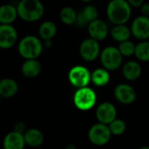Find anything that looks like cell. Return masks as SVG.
Wrapping results in <instances>:
<instances>
[{"label":"cell","mask_w":149,"mask_h":149,"mask_svg":"<svg viewBox=\"0 0 149 149\" xmlns=\"http://www.w3.org/2000/svg\"><path fill=\"white\" fill-rule=\"evenodd\" d=\"M107 17L115 24H124L131 17L130 3L126 0H112L107 9Z\"/></svg>","instance_id":"obj_1"},{"label":"cell","mask_w":149,"mask_h":149,"mask_svg":"<svg viewBox=\"0 0 149 149\" xmlns=\"http://www.w3.org/2000/svg\"><path fill=\"white\" fill-rule=\"evenodd\" d=\"M17 10L18 16L28 22L40 19L44 14V6L39 0H21Z\"/></svg>","instance_id":"obj_2"},{"label":"cell","mask_w":149,"mask_h":149,"mask_svg":"<svg viewBox=\"0 0 149 149\" xmlns=\"http://www.w3.org/2000/svg\"><path fill=\"white\" fill-rule=\"evenodd\" d=\"M43 47L40 40L34 36L24 38L18 45L20 55L26 59H35L42 52Z\"/></svg>","instance_id":"obj_3"},{"label":"cell","mask_w":149,"mask_h":149,"mask_svg":"<svg viewBox=\"0 0 149 149\" xmlns=\"http://www.w3.org/2000/svg\"><path fill=\"white\" fill-rule=\"evenodd\" d=\"M96 93L87 86L79 88L73 97L75 107L81 111H88L93 108L96 104Z\"/></svg>","instance_id":"obj_4"},{"label":"cell","mask_w":149,"mask_h":149,"mask_svg":"<svg viewBox=\"0 0 149 149\" xmlns=\"http://www.w3.org/2000/svg\"><path fill=\"white\" fill-rule=\"evenodd\" d=\"M111 136L112 133L109 127L100 122L93 125L88 131L89 141L96 146H104L107 144Z\"/></svg>","instance_id":"obj_5"},{"label":"cell","mask_w":149,"mask_h":149,"mask_svg":"<svg viewBox=\"0 0 149 149\" xmlns=\"http://www.w3.org/2000/svg\"><path fill=\"white\" fill-rule=\"evenodd\" d=\"M122 54L120 53L119 48L114 46L106 47L101 52L100 60L103 66L107 70H116L120 67L122 63Z\"/></svg>","instance_id":"obj_6"},{"label":"cell","mask_w":149,"mask_h":149,"mask_svg":"<svg viewBox=\"0 0 149 149\" xmlns=\"http://www.w3.org/2000/svg\"><path fill=\"white\" fill-rule=\"evenodd\" d=\"M68 77L71 84L78 88L87 86L91 81V73L82 65H76L72 67L69 72Z\"/></svg>","instance_id":"obj_7"},{"label":"cell","mask_w":149,"mask_h":149,"mask_svg":"<svg viewBox=\"0 0 149 149\" xmlns=\"http://www.w3.org/2000/svg\"><path fill=\"white\" fill-rule=\"evenodd\" d=\"M117 111L115 107L110 102L101 103L96 110V117L100 123L109 125L116 119Z\"/></svg>","instance_id":"obj_8"},{"label":"cell","mask_w":149,"mask_h":149,"mask_svg":"<svg viewBox=\"0 0 149 149\" xmlns=\"http://www.w3.org/2000/svg\"><path fill=\"white\" fill-rule=\"evenodd\" d=\"M80 55L86 61L94 60L100 53V45L93 38H87L82 42L79 48Z\"/></svg>","instance_id":"obj_9"},{"label":"cell","mask_w":149,"mask_h":149,"mask_svg":"<svg viewBox=\"0 0 149 149\" xmlns=\"http://www.w3.org/2000/svg\"><path fill=\"white\" fill-rule=\"evenodd\" d=\"M114 96L119 102L129 105L134 102L136 99V93L131 86L127 84H120L115 87Z\"/></svg>","instance_id":"obj_10"},{"label":"cell","mask_w":149,"mask_h":149,"mask_svg":"<svg viewBox=\"0 0 149 149\" xmlns=\"http://www.w3.org/2000/svg\"><path fill=\"white\" fill-rule=\"evenodd\" d=\"M17 39L16 29L10 24H1L0 26V46L3 49L10 48Z\"/></svg>","instance_id":"obj_11"},{"label":"cell","mask_w":149,"mask_h":149,"mask_svg":"<svg viewBox=\"0 0 149 149\" xmlns=\"http://www.w3.org/2000/svg\"><path fill=\"white\" fill-rule=\"evenodd\" d=\"M131 31L133 35L139 39H146L149 38V17L141 16L134 19L132 24Z\"/></svg>","instance_id":"obj_12"},{"label":"cell","mask_w":149,"mask_h":149,"mask_svg":"<svg viewBox=\"0 0 149 149\" xmlns=\"http://www.w3.org/2000/svg\"><path fill=\"white\" fill-rule=\"evenodd\" d=\"M25 144L24 134L15 130L9 133L4 137L3 143L4 149H24Z\"/></svg>","instance_id":"obj_13"},{"label":"cell","mask_w":149,"mask_h":149,"mask_svg":"<svg viewBox=\"0 0 149 149\" xmlns=\"http://www.w3.org/2000/svg\"><path fill=\"white\" fill-rule=\"evenodd\" d=\"M88 32L92 38L100 41L107 38L108 33V29L105 22L100 19H96L89 24Z\"/></svg>","instance_id":"obj_14"},{"label":"cell","mask_w":149,"mask_h":149,"mask_svg":"<svg viewBox=\"0 0 149 149\" xmlns=\"http://www.w3.org/2000/svg\"><path fill=\"white\" fill-rule=\"evenodd\" d=\"M25 143L32 148L39 147L44 142V134L43 133L36 128H31L25 131L24 134Z\"/></svg>","instance_id":"obj_15"},{"label":"cell","mask_w":149,"mask_h":149,"mask_svg":"<svg viewBox=\"0 0 149 149\" xmlns=\"http://www.w3.org/2000/svg\"><path fill=\"white\" fill-rule=\"evenodd\" d=\"M18 86L15 80L11 79H3L0 82V94L3 98H10L16 95Z\"/></svg>","instance_id":"obj_16"},{"label":"cell","mask_w":149,"mask_h":149,"mask_svg":"<svg viewBox=\"0 0 149 149\" xmlns=\"http://www.w3.org/2000/svg\"><path fill=\"white\" fill-rule=\"evenodd\" d=\"M22 73L27 78H35L37 77L40 71L41 65L40 63L35 59H27L22 65Z\"/></svg>","instance_id":"obj_17"},{"label":"cell","mask_w":149,"mask_h":149,"mask_svg":"<svg viewBox=\"0 0 149 149\" xmlns=\"http://www.w3.org/2000/svg\"><path fill=\"white\" fill-rule=\"evenodd\" d=\"M141 74V66L135 61L127 62L123 67V75L128 80H135Z\"/></svg>","instance_id":"obj_18"},{"label":"cell","mask_w":149,"mask_h":149,"mask_svg":"<svg viewBox=\"0 0 149 149\" xmlns=\"http://www.w3.org/2000/svg\"><path fill=\"white\" fill-rule=\"evenodd\" d=\"M18 15L17 10L10 4H4L0 9V22L2 24H10Z\"/></svg>","instance_id":"obj_19"},{"label":"cell","mask_w":149,"mask_h":149,"mask_svg":"<svg viewBox=\"0 0 149 149\" xmlns=\"http://www.w3.org/2000/svg\"><path fill=\"white\" fill-rule=\"evenodd\" d=\"M109 80L110 75L108 72L105 69H96L91 74V81L97 86H104L108 84Z\"/></svg>","instance_id":"obj_20"},{"label":"cell","mask_w":149,"mask_h":149,"mask_svg":"<svg viewBox=\"0 0 149 149\" xmlns=\"http://www.w3.org/2000/svg\"><path fill=\"white\" fill-rule=\"evenodd\" d=\"M38 32H39L40 37L43 39L50 40L51 38H52L55 36V34L57 32L56 24L53 22L46 21L40 25Z\"/></svg>","instance_id":"obj_21"},{"label":"cell","mask_w":149,"mask_h":149,"mask_svg":"<svg viewBox=\"0 0 149 149\" xmlns=\"http://www.w3.org/2000/svg\"><path fill=\"white\" fill-rule=\"evenodd\" d=\"M131 32L132 31L128 29L127 26L124 24H116V26H114L112 30V37L116 41L123 42L128 40Z\"/></svg>","instance_id":"obj_22"},{"label":"cell","mask_w":149,"mask_h":149,"mask_svg":"<svg viewBox=\"0 0 149 149\" xmlns=\"http://www.w3.org/2000/svg\"><path fill=\"white\" fill-rule=\"evenodd\" d=\"M78 14L72 7H65L60 11V19L65 24H72L76 23Z\"/></svg>","instance_id":"obj_23"},{"label":"cell","mask_w":149,"mask_h":149,"mask_svg":"<svg viewBox=\"0 0 149 149\" xmlns=\"http://www.w3.org/2000/svg\"><path fill=\"white\" fill-rule=\"evenodd\" d=\"M134 54L141 61H149V42H141L137 45Z\"/></svg>","instance_id":"obj_24"},{"label":"cell","mask_w":149,"mask_h":149,"mask_svg":"<svg viewBox=\"0 0 149 149\" xmlns=\"http://www.w3.org/2000/svg\"><path fill=\"white\" fill-rule=\"evenodd\" d=\"M112 134L113 135H121L125 133L127 129V125L124 120L120 119H115L108 125Z\"/></svg>","instance_id":"obj_25"},{"label":"cell","mask_w":149,"mask_h":149,"mask_svg":"<svg viewBox=\"0 0 149 149\" xmlns=\"http://www.w3.org/2000/svg\"><path fill=\"white\" fill-rule=\"evenodd\" d=\"M135 48H136V46L134 45V44L129 40L120 42V44L119 45V50H120V53L123 56H127V57H129V56L133 55L134 53H135Z\"/></svg>","instance_id":"obj_26"},{"label":"cell","mask_w":149,"mask_h":149,"mask_svg":"<svg viewBox=\"0 0 149 149\" xmlns=\"http://www.w3.org/2000/svg\"><path fill=\"white\" fill-rule=\"evenodd\" d=\"M81 12H82L83 16L85 17V18L87 20V22L89 24L92 23L93 21L96 20L97 17H98V10L93 5L86 6Z\"/></svg>","instance_id":"obj_27"},{"label":"cell","mask_w":149,"mask_h":149,"mask_svg":"<svg viewBox=\"0 0 149 149\" xmlns=\"http://www.w3.org/2000/svg\"><path fill=\"white\" fill-rule=\"evenodd\" d=\"M76 24L79 27H85L87 24L89 25V23L87 22V20L85 18V17L83 16L82 12H79L77 16V20H76Z\"/></svg>","instance_id":"obj_28"},{"label":"cell","mask_w":149,"mask_h":149,"mask_svg":"<svg viewBox=\"0 0 149 149\" xmlns=\"http://www.w3.org/2000/svg\"><path fill=\"white\" fill-rule=\"evenodd\" d=\"M14 130L17 132H19L21 134H24L25 133V126L23 122H18L17 124H16Z\"/></svg>","instance_id":"obj_29"},{"label":"cell","mask_w":149,"mask_h":149,"mask_svg":"<svg viewBox=\"0 0 149 149\" xmlns=\"http://www.w3.org/2000/svg\"><path fill=\"white\" fill-rule=\"evenodd\" d=\"M141 12H142L143 16L149 17V3H144L141 5Z\"/></svg>","instance_id":"obj_30"},{"label":"cell","mask_w":149,"mask_h":149,"mask_svg":"<svg viewBox=\"0 0 149 149\" xmlns=\"http://www.w3.org/2000/svg\"><path fill=\"white\" fill-rule=\"evenodd\" d=\"M144 0H128V3H130V5L134 6V7H139L142 5Z\"/></svg>","instance_id":"obj_31"},{"label":"cell","mask_w":149,"mask_h":149,"mask_svg":"<svg viewBox=\"0 0 149 149\" xmlns=\"http://www.w3.org/2000/svg\"><path fill=\"white\" fill-rule=\"evenodd\" d=\"M66 149H77V148H76V146H75V145L71 144V145H68V146L66 147Z\"/></svg>","instance_id":"obj_32"},{"label":"cell","mask_w":149,"mask_h":149,"mask_svg":"<svg viewBox=\"0 0 149 149\" xmlns=\"http://www.w3.org/2000/svg\"><path fill=\"white\" fill-rule=\"evenodd\" d=\"M140 149H149L148 146H145V147H142V148H141Z\"/></svg>","instance_id":"obj_33"},{"label":"cell","mask_w":149,"mask_h":149,"mask_svg":"<svg viewBox=\"0 0 149 149\" xmlns=\"http://www.w3.org/2000/svg\"><path fill=\"white\" fill-rule=\"evenodd\" d=\"M81 1H83V2H90L92 0H81Z\"/></svg>","instance_id":"obj_34"}]
</instances>
